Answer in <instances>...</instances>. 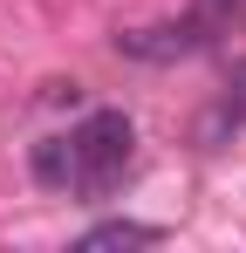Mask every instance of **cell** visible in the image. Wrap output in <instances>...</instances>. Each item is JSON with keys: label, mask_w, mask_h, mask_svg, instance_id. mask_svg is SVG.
<instances>
[{"label": "cell", "mask_w": 246, "mask_h": 253, "mask_svg": "<svg viewBox=\"0 0 246 253\" xmlns=\"http://www.w3.org/2000/svg\"><path fill=\"white\" fill-rule=\"evenodd\" d=\"M69 144H76L69 192H82V199H110V192L123 185V171H130V151H137V124H130L123 110H89V117L69 130Z\"/></svg>", "instance_id": "6da1fadb"}, {"label": "cell", "mask_w": 246, "mask_h": 253, "mask_svg": "<svg viewBox=\"0 0 246 253\" xmlns=\"http://www.w3.org/2000/svg\"><path fill=\"white\" fill-rule=\"evenodd\" d=\"M212 42L199 21L185 14V21H164V28H137V35H117L123 55H137V62H178V55H199Z\"/></svg>", "instance_id": "7a4b0ae2"}, {"label": "cell", "mask_w": 246, "mask_h": 253, "mask_svg": "<svg viewBox=\"0 0 246 253\" xmlns=\"http://www.w3.org/2000/svg\"><path fill=\"white\" fill-rule=\"evenodd\" d=\"M164 226H144V219H103V226H89L76 247L82 253H123V247H158Z\"/></svg>", "instance_id": "3957f363"}, {"label": "cell", "mask_w": 246, "mask_h": 253, "mask_svg": "<svg viewBox=\"0 0 246 253\" xmlns=\"http://www.w3.org/2000/svg\"><path fill=\"white\" fill-rule=\"evenodd\" d=\"M69 171H76V144L69 137H41L35 144V178L55 185V192H69Z\"/></svg>", "instance_id": "277c9868"}, {"label": "cell", "mask_w": 246, "mask_h": 253, "mask_svg": "<svg viewBox=\"0 0 246 253\" xmlns=\"http://www.w3.org/2000/svg\"><path fill=\"white\" fill-rule=\"evenodd\" d=\"M233 14H240V0H199V7H192V21H199L205 35H219V28H226Z\"/></svg>", "instance_id": "5b68a950"}]
</instances>
